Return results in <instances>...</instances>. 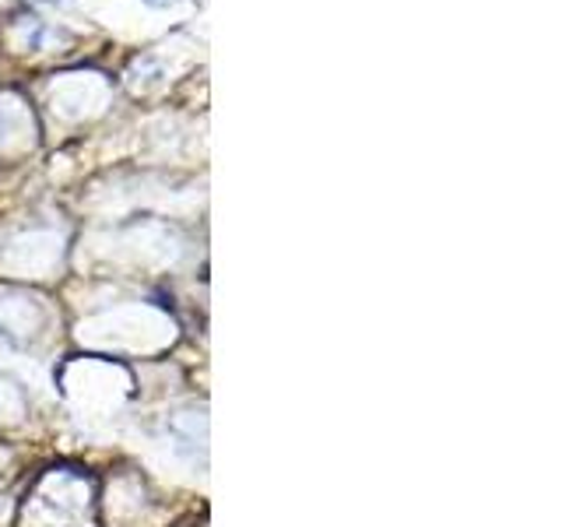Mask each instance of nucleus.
<instances>
[{
    "mask_svg": "<svg viewBox=\"0 0 562 527\" xmlns=\"http://www.w3.org/2000/svg\"><path fill=\"white\" fill-rule=\"evenodd\" d=\"M25 412V397L22 391L8 380V377H0V418H18Z\"/></svg>",
    "mask_w": 562,
    "mask_h": 527,
    "instance_id": "obj_1",
    "label": "nucleus"
}]
</instances>
